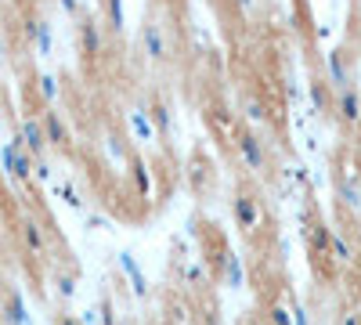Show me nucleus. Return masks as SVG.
<instances>
[{
    "label": "nucleus",
    "instance_id": "obj_5",
    "mask_svg": "<svg viewBox=\"0 0 361 325\" xmlns=\"http://www.w3.org/2000/svg\"><path fill=\"white\" fill-rule=\"evenodd\" d=\"M18 141H22V149L33 156V159H44V152H47V137H44V127H40L37 116H25V120H22V127H18Z\"/></svg>",
    "mask_w": 361,
    "mask_h": 325
},
{
    "label": "nucleus",
    "instance_id": "obj_11",
    "mask_svg": "<svg viewBox=\"0 0 361 325\" xmlns=\"http://www.w3.org/2000/svg\"><path fill=\"white\" fill-rule=\"evenodd\" d=\"M18 235H22V243H25V250L29 253H47V235H44V228H40V221H33V217H22V224H18Z\"/></svg>",
    "mask_w": 361,
    "mask_h": 325
},
{
    "label": "nucleus",
    "instance_id": "obj_13",
    "mask_svg": "<svg viewBox=\"0 0 361 325\" xmlns=\"http://www.w3.org/2000/svg\"><path fill=\"white\" fill-rule=\"evenodd\" d=\"M145 112H148V120H152V127H156V137H166V134L173 130V116H170L166 102H159V98H156Z\"/></svg>",
    "mask_w": 361,
    "mask_h": 325
},
{
    "label": "nucleus",
    "instance_id": "obj_1",
    "mask_svg": "<svg viewBox=\"0 0 361 325\" xmlns=\"http://www.w3.org/2000/svg\"><path fill=\"white\" fill-rule=\"evenodd\" d=\"M76 37H80L83 58H98L105 51V33H102V22L94 15H80L76 18Z\"/></svg>",
    "mask_w": 361,
    "mask_h": 325
},
{
    "label": "nucleus",
    "instance_id": "obj_18",
    "mask_svg": "<svg viewBox=\"0 0 361 325\" xmlns=\"http://www.w3.org/2000/svg\"><path fill=\"white\" fill-rule=\"evenodd\" d=\"M37 94L44 98V105H54V102H58V76L40 73V76H37Z\"/></svg>",
    "mask_w": 361,
    "mask_h": 325
},
{
    "label": "nucleus",
    "instance_id": "obj_27",
    "mask_svg": "<svg viewBox=\"0 0 361 325\" xmlns=\"http://www.w3.org/2000/svg\"><path fill=\"white\" fill-rule=\"evenodd\" d=\"M336 325H361V314L357 311H340L336 314Z\"/></svg>",
    "mask_w": 361,
    "mask_h": 325
},
{
    "label": "nucleus",
    "instance_id": "obj_19",
    "mask_svg": "<svg viewBox=\"0 0 361 325\" xmlns=\"http://www.w3.org/2000/svg\"><path fill=\"white\" fill-rule=\"evenodd\" d=\"M54 289L62 300H73L76 297V275L73 271H54Z\"/></svg>",
    "mask_w": 361,
    "mask_h": 325
},
{
    "label": "nucleus",
    "instance_id": "obj_33",
    "mask_svg": "<svg viewBox=\"0 0 361 325\" xmlns=\"http://www.w3.org/2000/svg\"><path fill=\"white\" fill-rule=\"evenodd\" d=\"M54 325H80V321H76L73 314H58V321H54Z\"/></svg>",
    "mask_w": 361,
    "mask_h": 325
},
{
    "label": "nucleus",
    "instance_id": "obj_14",
    "mask_svg": "<svg viewBox=\"0 0 361 325\" xmlns=\"http://www.w3.org/2000/svg\"><path fill=\"white\" fill-rule=\"evenodd\" d=\"M224 278H228L231 289L246 286V268H243V257H238V253H224Z\"/></svg>",
    "mask_w": 361,
    "mask_h": 325
},
{
    "label": "nucleus",
    "instance_id": "obj_25",
    "mask_svg": "<svg viewBox=\"0 0 361 325\" xmlns=\"http://www.w3.org/2000/svg\"><path fill=\"white\" fill-rule=\"evenodd\" d=\"M267 318H271V325H293V318H289V307L286 304H275L267 311Z\"/></svg>",
    "mask_w": 361,
    "mask_h": 325
},
{
    "label": "nucleus",
    "instance_id": "obj_28",
    "mask_svg": "<svg viewBox=\"0 0 361 325\" xmlns=\"http://www.w3.org/2000/svg\"><path fill=\"white\" fill-rule=\"evenodd\" d=\"M33 177H37V181H51V166H47L44 159H37V163H33Z\"/></svg>",
    "mask_w": 361,
    "mask_h": 325
},
{
    "label": "nucleus",
    "instance_id": "obj_35",
    "mask_svg": "<svg viewBox=\"0 0 361 325\" xmlns=\"http://www.w3.org/2000/svg\"><path fill=\"white\" fill-rule=\"evenodd\" d=\"M350 246H354V253H361V231H357V239H354Z\"/></svg>",
    "mask_w": 361,
    "mask_h": 325
},
{
    "label": "nucleus",
    "instance_id": "obj_22",
    "mask_svg": "<svg viewBox=\"0 0 361 325\" xmlns=\"http://www.w3.org/2000/svg\"><path fill=\"white\" fill-rule=\"evenodd\" d=\"M329 235H333V231H329L325 224H314L311 228V243H314V253L318 257H329Z\"/></svg>",
    "mask_w": 361,
    "mask_h": 325
},
{
    "label": "nucleus",
    "instance_id": "obj_17",
    "mask_svg": "<svg viewBox=\"0 0 361 325\" xmlns=\"http://www.w3.org/2000/svg\"><path fill=\"white\" fill-rule=\"evenodd\" d=\"M329 257L340 260V264H350V260H354V246H350V239H343V235H329Z\"/></svg>",
    "mask_w": 361,
    "mask_h": 325
},
{
    "label": "nucleus",
    "instance_id": "obj_29",
    "mask_svg": "<svg viewBox=\"0 0 361 325\" xmlns=\"http://www.w3.org/2000/svg\"><path fill=\"white\" fill-rule=\"evenodd\" d=\"M58 4H62V11H66V15H73V18H80V15H83L80 0H58Z\"/></svg>",
    "mask_w": 361,
    "mask_h": 325
},
{
    "label": "nucleus",
    "instance_id": "obj_9",
    "mask_svg": "<svg viewBox=\"0 0 361 325\" xmlns=\"http://www.w3.org/2000/svg\"><path fill=\"white\" fill-rule=\"evenodd\" d=\"M25 40L33 44L40 54H51V22L29 15V18H25Z\"/></svg>",
    "mask_w": 361,
    "mask_h": 325
},
{
    "label": "nucleus",
    "instance_id": "obj_6",
    "mask_svg": "<svg viewBox=\"0 0 361 325\" xmlns=\"http://www.w3.org/2000/svg\"><path fill=\"white\" fill-rule=\"evenodd\" d=\"M40 127H44V137H47V145H54V149H69V127H66V120L58 116L54 109H47L44 116H40Z\"/></svg>",
    "mask_w": 361,
    "mask_h": 325
},
{
    "label": "nucleus",
    "instance_id": "obj_37",
    "mask_svg": "<svg viewBox=\"0 0 361 325\" xmlns=\"http://www.w3.org/2000/svg\"><path fill=\"white\" fill-rule=\"evenodd\" d=\"M123 325H130V321H123Z\"/></svg>",
    "mask_w": 361,
    "mask_h": 325
},
{
    "label": "nucleus",
    "instance_id": "obj_10",
    "mask_svg": "<svg viewBox=\"0 0 361 325\" xmlns=\"http://www.w3.org/2000/svg\"><path fill=\"white\" fill-rule=\"evenodd\" d=\"M0 314H4L8 325H29V311H25V300L18 289H8L4 300H0Z\"/></svg>",
    "mask_w": 361,
    "mask_h": 325
},
{
    "label": "nucleus",
    "instance_id": "obj_31",
    "mask_svg": "<svg viewBox=\"0 0 361 325\" xmlns=\"http://www.w3.org/2000/svg\"><path fill=\"white\" fill-rule=\"evenodd\" d=\"M109 152L112 156H123V141H119L116 134H109Z\"/></svg>",
    "mask_w": 361,
    "mask_h": 325
},
{
    "label": "nucleus",
    "instance_id": "obj_15",
    "mask_svg": "<svg viewBox=\"0 0 361 325\" xmlns=\"http://www.w3.org/2000/svg\"><path fill=\"white\" fill-rule=\"evenodd\" d=\"M102 8H105V25L112 29V33H123V25H127L123 0H102Z\"/></svg>",
    "mask_w": 361,
    "mask_h": 325
},
{
    "label": "nucleus",
    "instance_id": "obj_34",
    "mask_svg": "<svg viewBox=\"0 0 361 325\" xmlns=\"http://www.w3.org/2000/svg\"><path fill=\"white\" fill-rule=\"evenodd\" d=\"M235 4L243 8V11H250V8H253V0H235Z\"/></svg>",
    "mask_w": 361,
    "mask_h": 325
},
{
    "label": "nucleus",
    "instance_id": "obj_32",
    "mask_svg": "<svg viewBox=\"0 0 361 325\" xmlns=\"http://www.w3.org/2000/svg\"><path fill=\"white\" fill-rule=\"evenodd\" d=\"M87 228H94V231H98V228H105V217H98V214H90V217H87Z\"/></svg>",
    "mask_w": 361,
    "mask_h": 325
},
{
    "label": "nucleus",
    "instance_id": "obj_36",
    "mask_svg": "<svg viewBox=\"0 0 361 325\" xmlns=\"http://www.w3.org/2000/svg\"><path fill=\"white\" fill-rule=\"evenodd\" d=\"M0 62H4V51H0Z\"/></svg>",
    "mask_w": 361,
    "mask_h": 325
},
{
    "label": "nucleus",
    "instance_id": "obj_12",
    "mask_svg": "<svg viewBox=\"0 0 361 325\" xmlns=\"http://www.w3.org/2000/svg\"><path fill=\"white\" fill-rule=\"evenodd\" d=\"M329 80H333V87H340V91L350 87V69H347V51L343 47L329 51Z\"/></svg>",
    "mask_w": 361,
    "mask_h": 325
},
{
    "label": "nucleus",
    "instance_id": "obj_21",
    "mask_svg": "<svg viewBox=\"0 0 361 325\" xmlns=\"http://www.w3.org/2000/svg\"><path fill=\"white\" fill-rule=\"evenodd\" d=\"M243 112H246V120H250V123H264V120H267V105H264L260 98H246Z\"/></svg>",
    "mask_w": 361,
    "mask_h": 325
},
{
    "label": "nucleus",
    "instance_id": "obj_23",
    "mask_svg": "<svg viewBox=\"0 0 361 325\" xmlns=\"http://www.w3.org/2000/svg\"><path fill=\"white\" fill-rule=\"evenodd\" d=\"M311 102H314L318 112L333 109V98H329V87H325V83H311Z\"/></svg>",
    "mask_w": 361,
    "mask_h": 325
},
{
    "label": "nucleus",
    "instance_id": "obj_26",
    "mask_svg": "<svg viewBox=\"0 0 361 325\" xmlns=\"http://www.w3.org/2000/svg\"><path fill=\"white\" fill-rule=\"evenodd\" d=\"M289 318H293V325H311V314L300 307V304H293V311H289Z\"/></svg>",
    "mask_w": 361,
    "mask_h": 325
},
{
    "label": "nucleus",
    "instance_id": "obj_16",
    "mask_svg": "<svg viewBox=\"0 0 361 325\" xmlns=\"http://www.w3.org/2000/svg\"><path fill=\"white\" fill-rule=\"evenodd\" d=\"M127 120H130V130H134L137 137L156 141V127H152V120H148V112H145V109H130V112H127Z\"/></svg>",
    "mask_w": 361,
    "mask_h": 325
},
{
    "label": "nucleus",
    "instance_id": "obj_7",
    "mask_svg": "<svg viewBox=\"0 0 361 325\" xmlns=\"http://www.w3.org/2000/svg\"><path fill=\"white\" fill-rule=\"evenodd\" d=\"M119 268H123V275L130 278V289H134V297H148V278H145V271H141V264H137V257L130 253V250H119Z\"/></svg>",
    "mask_w": 361,
    "mask_h": 325
},
{
    "label": "nucleus",
    "instance_id": "obj_3",
    "mask_svg": "<svg viewBox=\"0 0 361 325\" xmlns=\"http://www.w3.org/2000/svg\"><path fill=\"white\" fill-rule=\"evenodd\" d=\"M231 217H235V224L243 228V231H257V224H260V199H253L250 192H238L235 199H231Z\"/></svg>",
    "mask_w": 361,
    "mask_h": 325
},
{
    "label": "nucleus",
    "instance_id": "obj_8",
    "mask_svg": "<svg viewBox=\"0 0 361 325\" xmlns=\"http://www.w3.org/2000/svg\"><path fill=\"white\" fill-rule=\"evenodd\" d=\"M333 109H336V116L347 123V127H354V123H361V94L354 91V87H347V91H340V98L333 102Z\"/></svg>",
    "mask_w": 361,
    "mask_h": 325
},
{
    "label": "nucleus",
    "instance_id": "obj_2",
    "mask_svg": "<svg viewBox=\"0 0 361 325\" xmlns=\"http://www.w3.org/2000/svg\"><path fill=\"white\" fill-rule=\"evenodd\" d=\"M141 51L152 58V62H166L170 44H166V33H163V25H159L156 18L141 22Z\"/></svg>",
    "mask_w": 361,
    "mask_h": 325
},
{
    "label": "nucleus",
    "instance_id": "obj_20",
    "mask_svg": "<svg viewBox=\"0 0 361 325\" xmlns=\"http://www.w3.org/2000/svg\"><path fill=\"white\" fill-rule=\"evenodd\" d=\"M130 170H134V188H137V195L148 199V192H152V177H148V166H145L141 159H134Z\"/></svg>",
    "mask_w": 361,
    "mask_h": 325
},
{
    "label": "nucleus",
    "instance_id": "obj_4",
    "mask_svg": "<svg viewBox=\"0 0 361 325\" xmlns=\"http://www.w3.org/2000/svg\"><path fill=\"white\" fill-rule=\"evenodd\" d=\"M235 145H238V156H243V163L250 166V170H267V152H264V145H260V137L257 134H250V130H235Z\"/></svg>",
    "mask_w": 361,
    "mask_h": 325
},
{
    "label": "nucleus",
    "instance_id": "obj_30",
    "mask_svg": "<svg viewBox=\"0 0 361 325\" xmlns=\"http://www.w3.org/2000/svg\"><path fill=\"white\" fill-rule=\"evenodd\" d=\"M76 321H80V325H98V307H87Z\"/></svg>",
    "mask_w": 361,
    "mask_h": 325
},
{
    "label": "nucleus",
    "instance_id": "obj_24",
    "mask_svg": "<svg viewBox=\"0 0 361 325\" xmlns=\"http://www.w3.org/2000/svg\"><path fill=\"white\" fill-rule=\"evenodd\" d=\"M340 195H343V202L350 206V210H361V188H357V185H347V181H343V185H340Z\"/></svg>",
    "mask_w": 361,
    "mask_h": 325
}]
</instances>
